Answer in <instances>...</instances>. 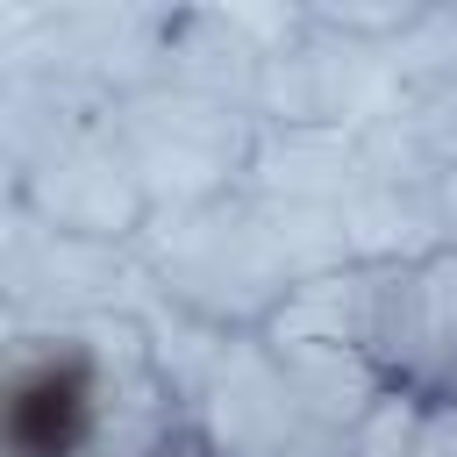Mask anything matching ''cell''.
Returning a JSON list of instances; mask_svg holds the SVG:
<instances>
[{
  "instance_id": "cell-1",
  "label": "cell",
  "mask_w": 457,
  "mask_h": 457,
  "mask_svg": "<svg viewBox=\"0 0 457 457\" xmlns=\"http://www.w3.org/2000/svg\"><path fill=\"white\" fill-rule=\"evenodd\" d=\"M271 357H278L286 386L300 393V407H307L336 443L393 393V378H386L364 350H350V343H271Z\"/></svg>"
},
{
  "instance_id": "cell-4",
  "label": "cell",
  "mask_w": 457,
  "mask_h": 457,
  "mask_svg": "<svg viewBox=\"0 0 457 457\" xmlns=\"http://www.w3.org/2000/svg\"><path fill=\"white\" fill-rule=\"evenodd\" d=\"M171 457H214V450H207V443H200V436H186V443H179V450H171Z\"/></svg>"
},
{
  "instance_id": "cell-3",
  "label": "cell",
  "mask_w": 457,
  "mask_h": 457,
  "mask_svg": "<svg viewBox=\"0 0 457 457\" xmlns=\"http://www.w3.org/2000/svg\"><path fill=\"white\" fill-rule=\"evenodd\" d=\"M414 457H457V393H428V400H421Z\"/></svg>"
},
{
  "instance_id": "cell-2",
  "label": "cell",
  "mask_w": 457,
  "mask_h": 457,
  "mask_svg": "<svg viewBox=\"0 0 457 457\" xmlns=\"http://www.w3.org/2000/svg\"><path fill=\"white\" fill-rule=\"evenodd\" d=\"M421 400L428 393H414V386H393L343 443H336V457H414V428H421Z\"/></svg>"
},
{
  "instance_id": "cell-5",
  "label": "cell",
  "mask_w": 457,
  "mask_h": 457,
  "mask_svg": "<svg viewBox=\"0 0 457 457\" xmlns=\"http://www.w3.org/2000/svg\"><path fill=\"white\" fill-rule=\"evenodd\" d=\"M450 393H457V386H450Z\"/></svg>"
}]
</instances>
